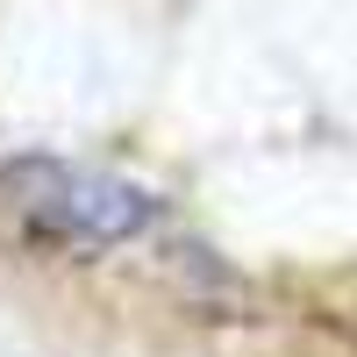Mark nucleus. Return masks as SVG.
Segmentation results:
<instances>
[{
  "instance_id": "1",
  "label": "nucleus",
  "mask_w": 357,
  "mask_h": 357,
  "mask_svg": "<svg viewBox=\"0 0 357 357\" xmlns=\"http://www.w3.org/2000/svg\"><path fill=\"white\" fill-rule=\"evenodd\" d=\"M0 193L57 250H114V243H136L158 222V200L143 186L93 172V165H65V158H8Z\"/></svg>"
}]
</instances>
